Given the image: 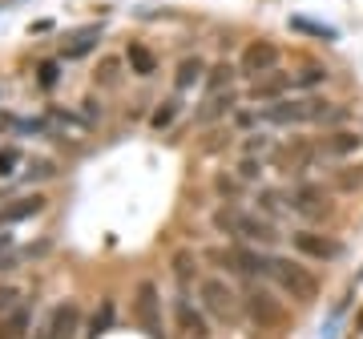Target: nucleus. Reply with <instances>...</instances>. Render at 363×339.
<instances>
[{"label": "nucleus", "instance_id": "1", "mask_svg": "<svg viewBox=\"0 0 363 339\" xmlns=\"http://www.w3.org/2000/svg\"><path fill=\"white\" fill-rule=\"evenodd\" d=\"M343 109L327 97H283V101H271L259 113V121L267 126H307V121H339Z\"/></svg>", "mask_w": 363, "mask_h": 339}, {"label": "nucleus", "instance_id": "2", "mask_svg": "<svg viewBox=\"0 0 363 339\" xmlns=\"http://www.w3.org/2000/svg\"><path fill=\"white\" fill-rule=\"evenodd\" d=\"M210 226L218 235H230L238 243H259V247H274L279 243V230H274L271 218H259V214H247L238 206H218L210 214Z\"/></svg>", "mask_w": 363, "mask_h": 339}, {"label": "nucleus", "instance_id": "3", "mask_svg": "<svg viewBox=\"0 0 363 339\" xmlns=\"http://www.w3.org/2000/svg\"><path fill=\"white\" fill-rule=\"evenodd\" d=\"M198 299H202V311L214 315L218 323H234L238 315L247 311L242 299H238V291H234L226 279H218V274H210V279L198 283Z\"/></svg>", "mask_w": 363, "mask_h": 339}, {"label": "nucleus", "instance_id": "4", "mask_svg": "<svg viewBox=\"0 0 363 339\" xmlns=\"http://www.w3.org/2000/svg\"><path fill=\"white\" fill-rule=\"evenodd\" d=\"M271 279L298 303H311L315 295H319V279H315V271L311 267H303V262H295V259H279V255H271Z\"/></svg>", "mask_w": 363, "mask_h": 339}, {"label": "nucleus", "instance_id": "5", "mask_svg": "<svg viewBox=\"0 0 363 339\" xmlns=\"http://www.w3.org/2000/svg\"><path fill=\"white\" fill-rule=\"evenodd\" d=\"M133 315H138V323L150 339H166L162 331V291H157L154 279H142L138 291H133Z\"/></svg>", "mask_w": 363, "mask_h": 339}, {"label": "nucleus", "instance_id": "6", "mask_svg": "<svg viewBox=\"0 0 363 339\" xmlns=\"http://www.w3.org/2000/svg\"><path fill=\"white\" fill-rule=\"evenodd\" d=\"M210 259L222 262L234 274H250V279L255 274H267L271 279V255H262L255 247H218V250H210Z\"/></svg>", "mask_w": 363, "mask_h": 339}, {"label": "nucleus", "instance_id": "7", "mask_svg": "<svg viewBox=\"0 0 363 339\" xmlns=\"http://www.w3.org/2000/svg\"><path fill=\"white\" fill-rule=\"evenodd\" d=\"M242 307H247V315L262 327V331H279V327L286 323V307L274 299L267 287H250L247 295H242Z\"/></svg>", "mask_w": 363, "mask_h": 339}, {"label": "nucleus", "instance_id": "8", "mask_svg": "<svg viewBox=\"0 0 363 339\" xmlns=\"http://www.w3.org/2000/svg\"><path fill=\"white\" fill-rule=\"evenodd\" d=\"M77 327H81L77 303H57V307H49V315L37 323L33 339H77Z\"/></svg>", "mask_w": 363, "mask_h": 339}, {"label": "nucleus", "instance_id": "9", "mask_svg": "<svg viewBox=\"0 0 363 339\" xmlns=\"http://www.w3.org/2000/svg\"><path fill=\"white\" fill-rule=\"evenodd\" d=\"M286 206L295 210V214H303V218H327V214H331V198H327L323 186L303 182V186H295V190H291Z\"/></svg>", "mask_w": 363, "mask_h": 339}, {"label": "nucleus", "instance_id": "10", "mask_svg": "<svg viewBox=\"0 0 363 339\" xmlns=\"http://www.w3.org/2000/svg\"><path fill=\"white\" fill-rule=\"evenodd\" d=\"M295 250L303 259H315V262H335L343 259V243L331 235H319V230H298L295 235Z\"/></svg>", "mask_w": 363, "mask_h": 339}, {"label": "nucleus", "instance_id": "11", "mask_svg": "<svg viewBox=\"0 0 363 339\" xmlns=\"http://www.w3.org/2000/svg\"><path fill=\"white\" fill-rule=\"evenodd\" d=\"M279 61H283L279 45H271V40H255V45H247V52H242V73L259 81V77H267V73H274Z\"/></svg>", "mask_w": 363, "mask_h": 339}, {"label": "nucleus", "instance_id": "12", "mask_svg": "<svg viewBox=\"0 0 363 339\" xmlns=\"http://www.w3.org/2000/svg\"><path fill=\"white\" fill-rule=\"evenodd\" d=\"M174 319H178V331H186L190 339H210L206 315L198 311V307L186 299V295H178V299H174Z\"/></svg>", "mask_w": 363, "mask_h": 339}, {"label": "nucleus", "instance_id": "13", "mask_svg": "<svg viewBox=\"0 0 363 339\" xmlns=\"http://www.w3.org/2000/svg\"><path fill=\"white\" fill-rule=\"evenodd\" d=\"M291 89H295V77L274 69V73H267V77H259L250 85V97H255V101H283Z\"/></svg>", "mask_w": 363, "mask_h": 339}, {"label": "nucleus", "instance_id": "14", "mask_svg": "<svg viewBox=\"0 0 363 339\" xmlns=\"http://www.w3.org/2000/svg\"><path fill=\"white\" fill-rule=\"evenodd\" d=\"M33 331V307L28 303H16L0 315V339H28Z\"/></svg>", "mask_w": 363, "mask_h": 339}, {"label": "nucleus", "instance_id": "15", "mask_svg": "<svg viewBox=\"0 0 363 339\" xmlns=\"http://www.w3.org/2000/svg\"><path fill=\"white\" fill-rule=\"evenodd\" d=\"M45 202H49L45 194H25V198H13L9 206H0V226H13V222L33 218V214H40V210H45Z\"/></svg>", "mask_w": 363, "mask_h": 339}, {"label": "nucleus", "instance_id": "16", "mask_svg": "<svg viewBox=\"0 0 363 339\" xmlns=\"http://www.w3.org/2000/svg\"><path fill=\"white\" fill-rule=\"evenodd\" d=\"M202 77H206V61H202V57H186V61L178 65V73H174V89L190 93Z\"/></svg>", "mask_w": 363, "mask_h": 339}, {"label": "nucleus", "instance_id": "17", "mask_svg": "<svg viewBox=\"0 0 363 339\" xmlns=\"http://www.w3.org/2000/svg\"><path fill=\"white\" fill-rule=\"evenodd\" d=\"M125 61H130V69L138 73V77H154V73H157V57L145 49L142 40H130V49H125Z\"/></svg>", "mask_w": 363, "mask_h": 339}, {"label": "nucleus", "instance_id": "18", "mask_svg": "<svg viewBox=\"0 0 363 339\" xmlns=\"http://www.w3.org/2000/svg\"><path fill=\"white\" fill-rule=\"evenodd\" d=\"M230 109H234V93H230V89H226V93H210V101L198 109V121H202V126H210V121H222Z\"/></svg>", "mask_w": 363, "mask_h": 339}, {"label": "nucleus", "instance_id": "19", "mask_svg": "<svg viewBox=\"0 0 363 339\" xmlns=\"http://www.w3.org/2000/svg\"><path fill=\"white\" fill-rule=\"evenodd\" d=\"M178 113H182V101L178 97H166V101L157 105L154 113H150V130H169V126H174V121H178Z\"/></svg>", "mask_w": 363, "mask_h": 339}, {"label": "nucleus", "instance_id": "20", "mask_svg": "<svg viewBox=\"0 0 363 339\" xmlns=\"http://www.w3.org/2000/svg\"><path fill=\"white\" fill-rule=\"evenodd\" d=\"M359 145H363V138H359V133L343 130V133H331V138H327V142L319 145V150H323V154H355Z\"/></svg>", "mask_w": 363, "mask_h": 339}, {"label": "nucleus", "instance_id": "21", "mask_svg": "<svg viewBox=\"0 0 363 339\" xmlns=\"http://www.w3.org/2000/svg\"><path fill=\"white\" fill-rule=\"evenodd\" d=\"M291 28H295V33H307V37H323V40L339 37L331 25H319V21H307V16H291Z\"/></svg>", "mask_w": 363, "mask_h": 339}, {"label": "nucleus", "instance_id": "22", "mask_svg": "<svg viewBox=\"0 0 363 339\" xmlns=\"http://www.w3.org/2000/svg\"><path fill=\"white\" fill-rule=\"evenodd\" d=\"M174 274H178L182 287H186L190 279H198V259L190 255V250H178V255H174Z\"/></svg>", "mask_w": 363, "mask_h": 339}, {"label": "nucleus", "instance_id": "23", "mask_svg": "<svg viewBox=\"0 0 363 339\" xmlns=\"http://www.w3.org/2000/svg\"><path fill=\"white\" fill-rule=\"evenodd\" d=\"M97 37H101L97 28H85V33H77V40H73V45L65 49V57H69V61H73V57H85V52L97 45Z\"/></svg>", "mask_w": 363, "mask_h": 339}, {"label": "nucleus", "instance_id": "24", "mask_svg": "<svg viewBox=\"0 0 363 339\" xmlns=\"http://www.w3.org/2000/svg\"><path fill=\"white\" fill-rule=\"evenodd\" d=\"M327 81V69L319 65H307V69H298V77H295V89H315V85H323Z\"/></svg>", "mask_w": 363, "mask_h": 339}, {"label": "nucleus", "instance_id": "25", "mask_svg": "<svg viewBox=\"0 0 363 339\" xmlns=\"http://www.w3.org/2000/svg\"><path fill=\"white\" fill-rule=\"evenodd\" d=\"M259 206H262V214H267V218H279L283 210H291V206H283V198L274 194V190H259Z\"/></svg>", "mask_w": 363, "mask_h": 339}, {"label": "nucleus", "instance_id": "26", "mask_svg": "<svg viewBox=\"0 0 363 339\" xmlns=\"http://www.w3.org/2000/svg\"><path fill=\"white\" fill-rule=\"evenodd\" d=\"M16 166H21V150H16V145H4V150H0V178H13Z\"/></svg>", "mask_w": 363, "mask_h": 339}, {"label": "nucleus", "instance_id": "27", "mask_svg": "<svg viewBox=\"0 0 363 339\" xmlns=\"http://www.w3.org/2000/svg\"><path fill=\"white\" fill-rule=\"evenodd\" d=\"M57 81H61V65H57V61H45V65L37 69V85L40 89H52Z\"/></svg>", "mask_w": 363, "mask_h": 339}, {"label": "nucleus", "instance_id": "28", "mask_svg": "<svg viewBox=\"0 0 363 339\" xmlns=\"http://www.w3.org/2000/svg\"><path fill=\"white\" fill-rule=\"evenodd\" d=\"M93 77H97V85H117V77H121V73H117V57H105Z\"/></svg>", "mask_w": 363, "mask_h": 339}, {"label": "nucleus", "instance_id": "29", "mask_svg": "<svg viewBox=\"0 0 363 339\" xmlns=\"http://www.w3.org/2000/svg\"><path fill=\"white\" fill-rule=\"evenodd\" d=\"M81 118H85V121H101L105 118L101 101H97V97H85V101H81Z\"/></svg>", "mask_w": 363, "mask_h": 339}, {"label": "nucleus", "instance_id": "30", "mask_svg": "<svg viewBox=\"0 0 363 339\" xmlns=\"http://www.w3.org/2000/svg\"><path fill=\"white\" fill-rule=\"evenodd\" d=\"M271 145H274V142L267 138V133H255V138L242 145V150H247V154H259V157H262V154H271Z\"/></svg>", "mask_w": 363, "mask_h": 339}, {"label": "nucleus", "instance_id": "31", "mask_svg": "<svg viewBox=\"0 0 363 339\" xmlns=\"http://www.w3.org/2000/svg\"><path fill=\"white\" fill-rule=\"evenodd\" d=\"M109 319H113V303L105 299V303H101V319H93V327H89V335H101L105 327H109Z\"/></svg>", "mask_w": 363, "mask_h": 339}, {"label": "nucleus", "instance_id": "32", "mask_svg": "<svg viewBox=\"0 0 363 339\" xmlns=\"http://www.w3.org/2000/svg\"><path fill=\"white\" fill-rule=\"evenodd\" d=\"M230 77H234V69H230V65H218V69H214V77L206 81V89H210V93H218V85H222V81L230 85Z\"/></svg>", "mask_w": 363, "mask_h": 339}, {"label": "nucleus", "instance_id": "33", "mask_svg": "<svg viewBox=\"0 0 363 339\" xmlns=\"http://www.w3.org/2000/svg\"><path fill=\"white\" fill-rule=\"evenodd\" d=\"M52 174H57V170H52L49 157H37V162L28 166V178H52Z\"/></svg>", "mask_w": 363, "mask_h": 339}, {"label": "nucleus", "instance_id": "34", "mask_svg": "<svg viewBox=\"0 0 363 339\" xmlns=\"http://www.w3.org/2000/svg\"><path fill=\"white\" fill-rule=\"evenodd\" d=\"M259 174H262V162H250V157H247V162L238 166V178H242V182H255Z\"/></svg>", "mask_w": 363, "mask_h": 339}, {"label": "nucleus", "instance_id": "35", "mask_svg": "<svg viewBox=\"0 0 363 339\" xmlns=\"http://www.w3.org/2000/svg\"><path fill=\"white\" fill-rule=\"evenodd\" d=\"M218 190H222V194H234V190H238V182H230V178H218Z\"/></svg>", "mask_w": 363, "mask_h": 339}, {"label": "nucleus", "instance_id": "36", "mask_svg": "<svg viewBox=\"0 0 363 339\" xmlns=\"http://www.w3.org/2000/svg\"><path fill=\"white\" fill-rule=\"evenodd\" d=\"M9 247H13V235H4V230H0V255H4Z\"/></svg>", "mask_w": 363, "mask_h": 339}, {"label": "nucleus", "instance_id": "37", "mask_svg": "<svg viewBox=\"0 0 363 339\" xmlns=\"http://www.w3.org/2000/svg\"><path fill=\"white\" fill-rule=\"evenodd\" d=\"M355 331H363V311H359V319H355Z\"/></svg>", "mask_w": 363, "mask_h": 339}]
</instances>
